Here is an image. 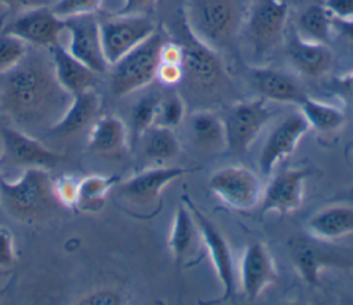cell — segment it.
Segmentation results:
<instances>
[{"label":"cell","mask_w":353,"mask_h":305,"mask_svg":"<svg viewBox=\"0 0 353 305\" xmlns=\"http://www.w3.org/2000/svg\"><path fill=\"white\" fill-rule=\"evenodd\" d=\"M309 128L310 126L301 112L284 117L270 131L261 149L259 170L262 175H270L276 166L295 150L298 142Z\"/></svg>","instance_id":"obj_15"},{"label":"cell","mask_w":353,"mask_h":305,"mask_svg":"<svg viewBox=\"0 0 353 305\" xmlns=\"http://www.w3.org/2000/svg\"><path fill=\"white\" fill-rule=\"evenodd\" d=\"M15 261V248H14V237L12 233L0 226V268L11 266Z\"/></svg>","instance_id":"obj_36"},{"label":"cell","mask_w":353,"mask_h":305,"mask_svg":"<svg viewBox=\"0 0 353 305\" xmlns=\"http://www.w3.org/2000/svg\"><path fill=\"white\" fill-rule=\"evenodd\" d=\"M294 29L307 41L325 43L332 29V15L323 3L310 4L301 12Z\"/></svg>","instance_id":"obj_28"},{"label":"cell","mask_w":353,"mask_h":305,"mask_svg":"<svg viewBox=\"0 0 353 305\" xmlns=\"http://www.w3.org/2000/svg\"><path fill=\"white\" fill-rule=\"evenodd\" d=\"M3 141V161L12 167L26 168H47L63 160V156L46 148L43 144L29 137L28 134L14 130H1Z\"/></svg>","instance_id":"obj_16"},{"label":"cell","mask_w":353,"mask_h":305,"mask_svg":"<svg viewBox=\"0 0 353 305\" xmlns=\"http://www.w3.org/2000/svg\"><path fill=\"white\" fill-rule=\"evenodd\" d=\"M57 200L68 207H76L79 197V181L70 175H63L54 181Z\"/></svg>","instance_id":"obj_35"},{"label":"cell","mask_w":353,"mask_h":305,"mask_svg":"<svg viewBox=\"0 0 353 305\" xmlns=\"http://www.w3.org/2000/svg\"><path fill=\"white\" fill-rule=\"evenodd\" d=\"M156 77L167 84V86H174L182 81V66L181 65H174V63H164L160 62L157 68Z\"/></svg>","instance_id":"obj_40"},{"label":"cell","mask_w":353,"mask_h":305,"mask_svg":"<svg viewBox=\"0 0 353 305\" xmlns=\"http://www.w3.org/2000/svg\"><path fill=\"white\" fill-rule=\"evenodd\" d=\"M307 175V168H287L279 173L262 192L261 211L288 214L299 208Z\"/></svg>","instance_id":"obj_18"},{"label":"cell","mask_w":353,"mask_h":305,"mask_svg":"<svg viewBox=\"0 0 353 305\" xmlns=\"http://www.w3.org/2000/svg\"><path fill=\"white\" fill-rule=\"evenodd\" d=\"M65 30L69 33L68 51L95 73L108 70L101 43L99 22L95 14L65 18Z\"/></svg>","instance_id":"obj_14"},{"label":"cell","mask_w":353,"mask_h":305,"mask_svg":"<svg viewBox=\"0 0 353 305\" xmlns=\"http://www.w3.org/2000/svg\"><path fill=\"white\" fill-rule=\"evenodd\" d=\"M332 90L353 108V70L332 80Z\"/></svg>","instance_id":"obj_37"},{"label":"cell","mask_w":353,"mask_h":305,"mask_svg":"<svg viewBox=\"0 0 353 305\" xmlns=\"http://www.w3.org/2000/svg\"><path fill=\"white\" fill-rule=\"evenodd\" d=\"M0 200L4 207L19 218L37 217L48 211L57 196L54 181L46 168H26L17 181L0 177Z\"/></svg>","instance_id":"obj_4"},{"label":"cell","mask_w":353,"mask_h":305,"mask_svg":"<svg viewBox=\"0 0 353 305\" xmlns=\"http://www.w3.org/2000/svg\"><path fill=\"white\" fill-rule=\"evenodd\" d=\"M299 108L309 126L320 132L336 131L345 121V115L339 108L313 99L309 95L302 99Z\"/></svg>","instance_id":"obj_29"},{"label":"cell","mask_w":353,"mask_h":305,"mask_svg":"<svg viewBox=\"0 0 353 305\" xmlns=\"http://www.w3.org/2000/svg\"><path fill=\"white\" fill-rule=\"evenodd\" d=\"M290 257L294 268L302 280L316 287L319 284L320 273L336 265H346V257L343 253L328 246V242L319 240L309 233L306 236H295L288 243Z\"/></svg>","instance_id":"obj_11"},{"label":"cell","mask_w":353,"mask_h":305,"mask_svg":"<svg viewBox=\"0 0 353 305\" xmlns=\"http://www.w3.org/2000/svg\"><path fill=\"white\" fill-rule=\"evenodd\" d=\"M160 62L181 65L182 63V47H181V44L165 41L161 46V50H160Z\"/></svg>","instance_id":"obj_41"},{"label":"cell","mask_w":353,"mask_h":305,"mask_svg":"<svg viewBox=\"0 0 353 305\" xmlns=\"http://www.w3.org/2000/svg\"><path fill=\"white\" fill-rule=\"evenodd\" d=\"M332 18L352 19L353 18V0H323L321 1Z\"/></svg>","instance_id":"obj_39"},{"label":"cell","mask_w":353,"mask_h":305,"mask_svg":"<svg viewBox=\"0 0 353 305\" xmlns=\"http://www.w3.org/2000/svg\"><path fill=\"white\" fill-rule=\"evenodd\" d=\"M121 302H123V297L109 290L95 291L79 301V304H90V305H116Z\"/></svg>","instance_id":"obj_38"},{"label":"cell","mask_w":353,"mask_h":305,"mask_svg":"<svg viewBox=\"0 0 353 305\" xmlns=\"http://www.w3.org/2000/svg\"><path fill=\"white\" fill-rule=\"evenodd\" d=\"M201 236L194 221V217L186 203H179L175 208L168 247L178 265L186 264L199 248Z\"/></svg>","instance_id":"obj_22"},{"label":"cell","mask_w":353,"mask_h":305,"mask_svg":"<svg viewBox=\"0 0 353 305\" xmlns=\"http://www.w3.org/2000/svg\"><path fill=\"white\" fill-rule=\"evenodd\" d=\"M211 192L234 210H250L262 197L259 177L244 166H226L215 171L208 181Z\"/></svg>","instance_id":"obj_9"},{"label":"cell","mask_w":353,"mask_h":305,"mask_svg":"<svg viewBox=\"0 0 353 305\" xmlns=\"http://www.w3.org/2000/svg\"><path fill=\"white\" fill-rule=\"evenodd\" d=\"M197 170L199 168L163 166L150 167L121 182L117 186V195L132 207L150 208L168 184Z\"/></svg>","instance_id":"obj_13"},{"label":"cell","mask_w":353,"mask_h":305,"mask_svg":"<svg viewBox=\"0 0 353 305\" xmlns=\"http://www.w3.org/2000/svg\"><path fill=\"white\" fill-rule=\"evenodd\" d=\"M307 233L319 240L332 242L353 233V207L334 204L317 211L307 221Z\"/></svg>","instance_id":"obj_25"},{"label":"cell","mask_w":353,"mask_h":305,"mask_svg":"<svg viewBox=\"0 0 353 305\" xmlns=\"http://www.w3.org/2000/svg\"><path fill=\"white\" fill-rule=\"evenodd\" d=\"M189 132L194 144L205 150H219L226 146L225 123L214 112H194L189 119Z\"/></svg>","instance_id":"obj_26"},{"label":"cell","mask_w":353,"mask_h":305,"mask_svg":"<svg viewBox=\"0 0 353 305\" xmlns=\"http://www.w3.org/2000/svg\"><path fill=\"white\" fill-rule=\"evenodd\" d=\"M285 55L299 73L309 77L324 75L332 62V52L325 43L307 41L302 39L295 29L287 36Z\"/></svg>","instance_id":"obj_19"},{"label":"cell","mask_w":353,"mask_h":305,"mask_svg":"<svg viewBox=\"0 0 353 305\" xmlns=\"http://www.w3.org/2000/svg\"><path fill=\"white\" fill-rule=\"evenodd\" d=\"M28 52V46L7 33L0 35V75L15 66Z\"/></svg>","instance_id":"obj_33"},{"label":"cell","mask_w":353,"mask_h":305,"mask_svg":"<svg viewBox=\"0 0 353 305\" xmlns=\"http://www.w3.org/2000/svg\"><path fill=\"white\" fill-rule=\"evenodd\" d=\"M102 1L103 0H57L51 10L57 17L65 19L76 15L97 14Z\"/></svg>","instance_id":"obj_34"},{"label":"cell","mask_w":353,"mask_h":305,"mask_svg":"<svg viewBox=\"0 0 353 305\" xmlns=\"http://www.w3.org/2000/svg\"><path fill=\"white\" fill-rule=\"evenodd\" d=\"M182 199L188 204L194 217V221L201 236V243L207 248L215 275L222 287V294L215 302H228L234 297L237 287V276L234 268L236 265L230 246L228 240L223 237V235L218 230V228L190 201L189 196L183 195Z\"/></svg>","instance_id":"obj_7"},{"label":"cell","mask_w":353,"mask_h":305,"mask_svg":"<svg viewBox=\"0 0 353 305\" xmlns=\"http://www.w3.org/2000/svg\"><path fill=\"white\" fill-rule=\"evenodd\" d=\"M272 116L273 112L266 106V99L262 97L236 104L223 120L226 146L233 152H245Z\"/></svg>","instance_id":"obj_12"},{"label":"cell","mask_w":353,"mask_h":305,"mask_svg":"<svg viewBox=\"0 0 353 305\" xmlns=\"http://www.w3.org/2000/svg\"><path fill=\"white\" fill-rule=\"evenodd\" d=\"M288 18L284 0H254L244 23L245 36L256 58L272 52L283 40Z\"/></svg>","instance_id":"obj_6"},{"label":"cell","mask_w":353,"mask_h":305,"mask_svg":"<svg viewBox=\"0 0 353 305\" xmlns=\"http://www.w3.org/2000/svg\"><path fill=\"white\" fill-rule=\"evenodd\" d=\"M154 30V23L143 14H116V17L99 22L102 51L109 66L146 40Z\"/></svg>","instance_id":"obj_8"},{"label":"cell","mask_w":353,"mask_h":305,"mask_svg":"<svg viewBox=\"0 0 353 305\" xmlns=\"http://www.w3.org/2000/svg\"><path fill=\"white\" fill-rule=\"evenodd\" d=\"M160 98L154 94L142 97L131 110V128L135 137H141L149 127L156 124Z\"/></svg>","instance_id":"obj_31"},{"label":"cell","mask_w":353,"mask_h":305,"mask_svg":"<svg viewBox=\"0 0 353 305\" xmlns=\"http://www.w3.org/2000/svg\"><path fill=\"white\" fill-rule=\"evenodd\" d=\"M141 137L143 138V155L156 164L172 160L181 150L172 128L154 124Z\"/></svg>","instance_id":"obj_27"},{"label":"cell","mask_w":353,"mask_h":305,"mask_svg":"<svg viewBox=\"0 0 353 305\" xmlns=\"http://www.w3.org/2000/svg\"><path fill=\"white\" fill-rule=\"evenodd\" d=\"M250 77L263 99L299 105L307 95L296 79L274 68H254Z\"/></svg>","instance_id":"obj_20"},{"label":"cell","mask_w":353,"mask_h":305,"mask_svg":"<svg viewBox=\"0 0 353 305\" xmlns=\"http://www.w3.org/2000/svg\"><path fill=\"white\" fill-rule=\"evenodd\" d=\"M332 29H335L346 40L353 41V18L352 19L332 18Z\"/></svg>","instance_id":"obj_43"},{"label":"cell","mask_w":353,"mask_h":305,"mask_svg":"<svg viewBox=\"0 0 353 305\" xmlns=\"http://www.w3.org/2000/svg\"><path fill=\"white\" fill-rule=\"evenodd\" d=\"M120 182V177L90 175L79 181V197L76 207L81 210H97L102 206L106 193Z\"/></svg>","instance_id":"obj_30"},{"label":"cell","mask_w":353,"mask_h":305,"mask_svg":"<svg viewBox=\"0 0 353 305\" xmlns=\"http://www.w3.org/2000/svg\"><path fill=\"white\" fill-rule=\"evenodd\" d=\"M90 149L108 159H121L127 152V130L116 116H103L94 121L90 139Z\"/></svg>","instance_id":"obj_24"},{"label":"cell","mask_w":353,"mask_h":305,"mask_svg":"<svg viewBox=\"0 0 353 305\" xmlns=\"http://www.w3.org/2000/svg\"><path fill=\"white\" fill-rule=\"evenodd\" d=\"M352 157H353V150H352Z\"/></svg>","instance_id":"obj_45"},{"label":"cell","mask_w":353,"mask_h":305,"mask_svg":"<svg viewBox=\"0 0 353 305\" xmlns=\"http://www.w3.org/2000/svg\"><path fill=\"white\" fill-rule=\"evenodd\" d=\"M279 277L272 254L263 243L255 242L244 248L239 266V280L247 299H256Z\"/></svg>","instance_id":"obj_17"},{"label":"cell","mask_w":353,"mask_h":305,"mask_svg":"<svg viewBox=\"0 0 353 305\" xmlns=\"http://www.w3.org/2000/svg\"><path fill=\"white\" fill-rule=\"evenodd\" d=\"M179 32L182 35V80L204 95L219 94L230 84L223 62L216 50L201 41L188 26L183 14L179 17Z\"/></svg>","instance_id":"obj_2"},{"label":"cell","mask_w":353,"mask_h":305,"mask_svg":"<svg viewBox=\"0 0 353 305\" xmlns=\"http://www.w3.org/2000/svg\"><path fill=\"white\" fill-rule=\"evenodd\" d=\"M63 30L65 19L57 17L51 7L37 6L22 10L1 32L22 40L26 46L48 50L59 43V36Z\"/></svg>","instance_id":"obj_10"},{"label":"cell","mask_w":353,"mask_h":305,"mask_svg":"<svg viewBox=\"0 0 353 305\" xmlns=\"http://www.w3.org/2000/svg\"><path fill=\"white\" fill-rule=\"evenodd\" d=\"M153 3V0H123L121 8L117 11L119 15L127 14H143L145 10Z\"/></svg>","instance_id":"obj_42"},{"label":"cell","mask_w":353,"mask_h":305,"mask_svg":"<svg viewBox=\"0 0 353 305\" xmlns=\"http://www.w3.org/2000/svg\"><path fill=\"white\" fill-rule=\"evenodd\" d=\"M165 41V35L156 29L146 40L113 63L110 76L112 92L117 97H124L156 79L160 50Z\"/></svg>","instance_id":"obj_5"},{"label":"cell","mask_w":353,"mask_h":305,"mask_svg":"<svg viewBox=\"0 0 353 305\" xmlns=\"http://www.w3.org/2000/svg\"><path fill=\"white\" fill-rule=\"evenodd\" d=\"M48 55L58 83L72 97L95 87L98 73L76 59L61 43L48 48Z\"/></svg>","instance_id":"obj_21"},{"label":"cell","mask_w":353,"mask_h":305,"mask_svg":"<svg viewBox=\"0 0 353 305\" xmlns=\"http://www.w3.org/2000/svg\"><path fill=\"white\" fill-rule=\"evenodd\" d=\"M101 99L94 88L79 92L72 97V101L59 121L50 128V132L59 137L79 134L90 123L95 121L99 112Z\"/></svg>","instance_id":"obj_23"},{"label":"cell","mask_w":353,"mask_h":305,"mask_svg":"<svg viewBox=\"0 0 353 305\" xmlns=\"http://www.w3.org/2000/svg\"><path fill=\"white\" fill-rule=\"evenodd\" d=\"M0 4H6L11 8H21V10H26L37 6H46L44 0H0Z\"/></svg>","instance_id":"obj_44"},{"label":"cell","mask_w":353,"mask_h":305,"mask_svg":"<svg viewBox=\"0 0 353 305\" xmlns=\"http://www.w3.org/2000/svg\"><path fill=\"white\" fill-rule=\"evenodd\" d=\"M182 14L194 36L216 51L230 46L240 25L234 0H189Z\"/></svg>","instance_id":"obj_3"},{"label":"cell","mask_w":353,"mask_h":305,"mask_svg":"<svg viewBox=\"0 0 353 305\" xmlns=\"http://www.w3.org/2000/svg\"><path fill=\"white\" fill-rule=\"evenodd\" d=\"M185 116V102L176 92H170L160 98L159 113L156 119L157 126L175 128L183 120Z\"/></svg>","instance_id":"obj_32"},{"label":"cell","mask_w":353,"mask_h":305,"mask_svg":"<svg viewBox=\"0 0 353 305\" xmlns=\"http://www.w3.org/2000/svg\"><path fill=\"white\" fill-rule=\"evenodd\" d=\"M0 108L18 124L36 128L55 126L68 109L72 95L62 88L51 58L28 52L1 73Z\"/></svg>","instance_id":"obj_1"}]
</instances>
